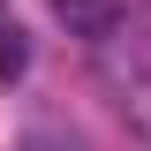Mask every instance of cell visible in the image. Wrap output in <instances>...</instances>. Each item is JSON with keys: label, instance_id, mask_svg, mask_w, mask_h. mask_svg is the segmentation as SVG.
Listing matches in <instances>:
<instances>
[{"label": "cell", "instance_id": "6da1fadb", "mask_svg": "<svg viewBox=\"0 0 151 151\" xmlns=\"http://www.w3.org/2000/svg\"><path fill=\"white\" fill-rule=\"evenodd\" d=\"M53 15L68 23L76 38H91V45H98V38L121 30V0H53Z\"/></svg>", "mask_w": 151, "mask_h": 151}, {"label": "cell", "instance_id": "7a4b0ae2", "mask_svg": "<svg viewBox=\"0 0 151 151\" xmlns=\"http://www.w3.org/2000/svg\"><path fill=\"white\" fill-rule=\"evenodd\" d=\"M23 68H30V38H23L15 23H0V83H15Z\"/></svg>", "mask_w": 151, "mask_h": 151}]
</instances>
